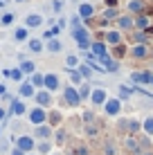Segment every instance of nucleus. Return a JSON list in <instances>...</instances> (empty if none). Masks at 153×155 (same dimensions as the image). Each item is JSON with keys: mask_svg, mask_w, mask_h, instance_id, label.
<instances>
[{"mask_svg": "<svg viewBox=\"0 0 153 155\" xmlns=\"http://www.w3.org/2000/svg\"><path fill=\"white\" fill-rule=\"evenodd\" d=\"M27 81H29L32 85H34L36 90H43V81H45V74H41V72H34V74H32V77L27 79Z\"/></svg>", "mask_w": 153, "mask_h": 155, "instance_id": "obj_25", "label": "nucleus"}, {"mask_svg": "<svg viewBox=\"0 0 153 155\" xmlns=\"http://www.w3.org/2000/svg\"><path fill=\"white\" fill-rule=\"evenodd\" d=\"M63 101H65L68 106H72V108H77L79 104H81V99H79V92L75 85H65L63 88Z\"/></svg>", "mask_w": 153, "mask_h": 155, "instance_id": "obj_5", "label": "nucleus"}, {"mask_svg": "<svg viewBox=\"0 0 153 155\" xmlns=\"http://www.w3.org/2000/svg\"><path fill=\"white\" fill-rule=\"evenodd\" d=\"M117 68H119V63H117V61H113V58H110V61L106 63V68H104V70H108V72H117Z\"/></svg>", "mask_w": 153, "mask_h": 155, "instance_id": "obj_45", "label": "nucleus"}, {"mask_svg": "<svg viewBox=\"0 0 153 155\" xmlns=\"http://www.w3.org/2000/svg\"><path fill=\"white\" fill-rule=\"evenodd\" d=\"M144 155H153V153H144Z\"/></svg>", "mask_w": 153, "mask_h": 155, "instance_id": "obj_56", "label": "nucleus"}, {"mask_svg": "<svg viewBox=\"0 0 153 155\" xmlns=\"http://www.w3.org/2000/svg\"><path fill=\"white\" fill-rule=\"evenodd\" d=\"M142 130H144L146 135H153V115L146 117V119L142 121Z\"/></svg>", "mask_w": 153, "mask_h": 155, "instance_id": "obj_34", "label": "nucleus"}, {"mask_svg": "<svg viewBox=\"0 0 153 155\" xmlns=\"http://www.w3.org/2000/svg\"><path fill=\"white\" fill-rule=\"evenodd\" d=\"M68 77H70V83L75 85V88H79V85L83 83V79H81V74H79L77 70H68Z\"/></svg>", "mask_w": 153, "mask_h": 155, "instance_id": "obj_32", "label": "nucleus"}, {"mask_svg": "<svg viewBox=\"0 0 153 155\" xmlns=\"http://www.w3.org/2000/svg\"><path fill=\"white\" fill-rule=\"evenodd\" d=\"M5 94H7V85L0 83V97H5Z\"/></svg>", "mask_w": 153, "mask_h": 155, "instance_id": "obj_49", "label": "nucleus"}, {"mask_svg": "<svg viewBox=\"0 0 153 155\" xmlns=\"http://www.w3.org/2000/svg\"><path fill=\"white\" fill-rule=\"evenodd\" d=\"M27 121H29L34 128L47 124V110H45V108H38V106L29 108V110H27Z\"/></svg>", "mask_w": 153, "mask_h": 155, "instance_id": "obj_1", "label": "nucleus"}, {"mask_svg": "<svg viewBox=\"0 0 153 155\" xmlns=\"http://www.w3.org/2000/svg\"><path fill=\"white\" fill-rule=\"evenodd\" d=\"M77 16L81 20H88V18H92L95 16V7L90 2H79V7H77Z\"/></svg>", "mask_w": 153, "mask_h": 155, "instance_id": "obj_11", "label": "nucleus"}, {"mask_svg": "<svg viewBox=\"0 0 153 155\" xmlns=\"http://www.w3.org/2000/svg\"><path fill=\"white\" fill-rule=\"evenodd\" d=\"M34 94H36V88L29 81H23L18 85V97L20 99H34Z\"/></svg>", "mask_w": 153, "mask_h": 155, "instance_id": "obj_10", "label": "nucleus"}, {"mask_svg": "<svg viewBox=\"0 0 153 155\" xmlns=\"http://www.w3.org/2000/svg\"><path fill=\"white\" fill-rule=\"evenodd\" d=\"M151 83H153V77H151Z\"/></svg>", "mask_w": 153, "mask_h": 155, "instance_id": "obj_57", "label": "nucleus"}, {"mask_svg": "<svg viewBox=\"0 0 153 155\" xmlns=\"http://www.w3.org/2000/svg\"><path fill=\"white\" fill-rule=\"evenodd\" d=\"M27 50L32 52V54H41V52L45 50L43 38H29V41H27Z\"/></svg>", "mask_w": 153, "mask_h": 155, "instance_id": "obj_16", "label": "nucleus"}, {"mask_svg": "<svg viewBox=\"0 0 153 155\" xmlns=\"http://www.w3.org/2000/svg\"><path fill=\"white\" fill-rule=\"evenodd\" d=\"M50 155H61V153H50Z\"/></svg>", "mask_w": 153, "mask_h": 155, "instance_id": "obj_53", "label": "nucleus"}, {"mask_svg": "<svg viewBox=\"0 0 153 155\" xmlns=\"http://www.w3.org/2000/svg\"><path fill=\"white\" fill-rule=\"evenodd\" d=\"M75 155H90V148H88L86 144H79V146L75 148Z\"/></svg>", "mask_w": 153, "mask_h": 155, "instance_id": "obj_42", "label": "nucleus"}, {"mask_svg": "<svg viewBox=\"0 0 153 155\" xmlns=\"http://www.w3.org/2000/svg\"><path fill=\"white\" fill-rule=\"evenodd\" d=\"M131 56H133V58H144V56H149V45H144V43H135V45L131 47Z\"/></svg>", "mask_w": 153, "mask_h": 155, "instance_id": "obj_13", "label": "nucleus"}, {"mask_svg": "<svg viewBox=\"0 0 153 155\" xmlns=\"http://www.w3.org/2000/svg\"><path fill=\"white\" fill-rule=\"evenodd\" d=\"M20 72L25 74V77H32V74L36 72V63L34 61H29V58H25V61H20Z\"/></svg>", "mask_w": 153, "mask_h": 155, "instance_id": "obj_20", "label": "nucleus"}, {"mask_svg": "<svg viewBox=\"0 0 153 155\" xmlns=\"http://www.w3.org/2000/svg\"><path fill=\"white\" fill-rule=\"evenodd\" d=\"M54 137H56V144H65L68 130H65V128H59V130H54Z\"/></svg>", "mask_w": 153, "mask_h": 155, "instance_id": "obj_37", "label": "nucleus"}, {"mask_svg": "<svg viewBox=\"0 0 153 155\" xmlns=\"http://www.w3.org/2000/svg\"><path fill=\"white\" fill-rule=\"evenodd\" d=\"M45 50L50 52V54H59V52L63 50V43L59 38H50V41L45 43Z\"/></svg>", "mask_w": 153, "mask_h": 155, "instance_id": "obj_23", "label": "nucleus"}, {"mask_svg": "<svg viewBox=\"0 0 153 155\" xmlns=\"http://www.w3.org/2000/svg\"><path fill=\"white\" fill-rule=\"evenodd\" d=\"M119 43H122V31L119 29L106 31V45H119Z\"/></svg>", "mask_w": 153, "mask_h": 155, "instance_id": "obj_19", "label": "nucleus"}, {"mask_svg": "<svg viewBox=\"0 0 153 155\" xmlns=\"http://www.w3.org/2000/svg\"><path fill=\"white\" fill-rule=\"evenodd\" d=\"M9 155H25V153H23V151H20V148H16V146H14V148H12V151H9Z\"/></svg>", "mask_w": 153, "mask_h": 155, "instance_id": "obj_48", "label": "nucleus"}, {"mask_svg": "<svg viewBox=\"0 0 153 155\" xmlns=\"http://www.w3.org/2000/svg\"><path fill=\"white\" fill-rule=\"evenodd\" d=\"M104 155H117V148H115L113 142H106V146H104Z\"/></svg>", "mask_w": 153, "mask_h": 155, "instance_id": "obj_40", "label": "nucleus"}, {"mask_svg": "<svg viewBox=\"0 0 153 155\" xmlns=\"http://www.w3.org/2000/svg\"><path fill=\"white\" fill-rule=\"evenodd\" d=\"M2 2H5V5H7V2H9V0H2Z\"/></svg>", "mask_w": 153, "mask_h": 155, "instance_id": "obj_55", "label": "nucleus"}, {"mask_svg": "<svg viewBox=\"0 0 153 155\" xmlns=\"http://www.w3.org/2000/svg\"><path fill=\"white\" fill-rule=\"evenodd\" d=\"M81 119H83V124H92V121H95V115H92V110H86V113L81 115Z\"/></svg>", "mask_w": 153, "mask_h": 155, "instance_id": "obj_44", "label": "nucleus"}, {"mask_svg": "<svg viewBox=\"0 0 153 155\" xmlns=\"http://www.w3.org/2000/svg\"><path fill=\"white\" fill-rule=\"evenodd\" d=\"M14 18H16V16H14V12L2 14V16H0V25H2V27H9V25L14 23Z\"/></svg>", "mask_w": 153, "mask_h": 155, "instance_id": "obj_33", "label": "nucleus"}, {"mask_svg": "<svg viewBox=\"0 0 153 155\" xmlns=\"http://www.w3.org/2000/svg\"><path fill=\"white\" fill-rule=\"evenodd\" d=\"M124 146L128 148L131 153H135V155H140V153H142V146H140V142L135 140V137H131V135L124 140Z\"/></svg>", "mask_w": 153, "mask_h": 155, "instance_id": "obj_22", "label": "nucleus"}, {"mask_svg": "<svg viewBox=\"0 0 153 155\" xmlns=\"http://www.w3.org/2000/svg\"><path fill=\"white\" fill-rule=\"evenodd\" d=\"M0 9H5V2H2V0H0Z\"/></svg>", "mask_w": 153, "mask_h": 155, "instance_id": "obj_51", "label": "nucleus"}, {"mask_svg": "<svg viewBox=\"0 0 153 155\" xmlns=\"http://www.w3.org/2000/svg\"><path fill=\"white\" fill-rule=\"evenodd\" d=\"M151 77L153 74H149V72H133L131 74V81H135V83H151Z\"/></svg>", "mask_w": 153, "mask_h": 155, "instance_id": "obj_27", "label": "nucleus"}, {"mask_svg": "<svg viewBox=\"0 0 153 155\" xmlns=\"http://www.w3.org/2000/svg\"><path fill=\"white\" fill-rule=\"evenodd\" d=\"M52 148H54L52 140H47V142H36V153H38V155H50Z\"/></svg>", "mask_w": 153, "mask_h": 155, "instance_id": "obj_24", "label": "nucleus"}, {"mask_svg": "<svg viewBox=\"0 0 153 155\" xmlns=\"http://www.w3.org/2000/svg\"><path fill=\"white\" fill-rule=\"evenodd\" d=\"M29 155H36V153H29Z\"/></svg>", "mask_w": 153, "mask_h": 155, "instance_id": "obj_58", "label": "nucleus"}, {"mask_svg": "<svg viewBox=\"0 0 153 155\" xmlns=\"http://www.w3.org/2000/svg\"><path fill=\"white\" fill-rule=\"evenodd\" d=\"M79 63H81V61H79L77 54H68V56H65V70H77Z\"/></svg>", "mask_w": 153, "mask_h": 155, "instance_id": "obj_30", "label": "nucleus"}, {"mask_svg": "<svg viewBox=\"0 0 153 155\" xmlns=\"http://www.w3.org/2000/svg\"><path fill=\"white\" fill-rule=\"evenodd\" d=\"M45 20H43V16L41 14H27L25 16V27L27 29H36V27H41Z\"/></svg>", "mask_w": 153, "mask_h": 155, "instance_id": "obj_12", "label": "nucleus"}, {"mask_svg": "<svg viewBox=\"0 0 153 155\" xmlns=\"http://www.w3.org/2000/svg\"><path fill=\"white\" fill-rule=\"evenodd\" d=\"M126 9H128V12H133V14H140L142 9H144V0H128Z\"/></svg>", "mask_w": 153, "mask_h": 155, "instance_id": "obj_31", "label": "nucleus"}, {"mask_svg": "<svg viewBox=\"0 0 153 155\" xmlns=\"http://www.w3.org/2000/svg\"><path fill=\"white\" fill-rule=\"evenodd\" d=\"M133 27H135V20L131 18V16H119V18H117V29L119 31H128Z\"/></svg>", "mask_w": 153, "mask_h": 155, "instance_id": "obj_15", "label": "nucleus"}, {"mask_svg": "<svg viewBox=\"0 0 153 155\" xmlns=\"http://www.w3.org/2000/svg\"><path fill=\"white\" fill-rule=\"evenodd\" d=\"M0 140H2V130H0Z\"/></svg>", "mask_w": 153, "mask_h": 155, "instance_id": "obj_54", "label": "nucleus"}, {"mask_svg": "<svg viewBox=\"0 0 153 155\" xmlns=\"http://www.w3.org/2000/svg\"><path fill=\"white\" fill-rule=\"evenodd\" d=\"M34 101H36V106L38 108H52V104H54V97H52V92H47V90H36V94H34Z\"/></svg>", "mask_w": 153, "mask_h": 155, "instance_id": "obj_4", "label": "nucleus"}, {"mask_svg": "<svg viewBox=\"0 0 153 155\" xmlns=\"http://www.w3.org/2000/svg\"><path fill=\"white\" fill-rule=\"evenodd\" d=\"M77 72L81 74V79H83V81H88V79H92V72H95V70H92L90 65H88V63H79Z\"/></svg>", "mask_w": 153, "mask_h": 155, "instance_id": "obj_26", "label": "nucleus"}, {"mask_svg": "<svg viewBox=\"0 0 153 155\" xmlns=\"http://www.w3.org/2000/svg\"><path fill=\"white\" fill-rule=\"evenodd\" d=\"M5 77L12 79V81H16V83H23V81H25V74L20 72V68H12V70H5Z\"/></svg>", "mask_w": 153, "mask_h": 155, "instance_id": "obj_21", "label": "nucleus"}, {"mask_svg": "<svg viewBox=\"0 0 153 155\" xmlns=\"http://www.w3.org/2000/svg\"><path fill=\"white\" fill-rule=\"evenodd\" d=\"M7 151H12V148H9V142L0 140V153H7Z\"/></svg>", "mask_w": 153, "mask_h": 155, "instance_id": "obj_47", "label": "nucleus"}, {"mask_svg": "<svg viewBox=\"0 0 153 155\" xmlns=\"http://www.w3.org/2000/svg\"><path fill=\"white\" fill-rule=\"evenodd\" d=\"M88 101H90L92 106H104V104L108 101V92H106L104 88H92L90 99H88Z\"/></svg>", "mask_w": 153, "mask_h": 155, "instance_id": "obj_8", "label": "nucleus"}, {"mask_svg": "<svg viewBox=\"0 0 153 155\" xmlns=\"http://www.w3.org/2000/svg\"><path fill=\"white\" fill-rule=\"evenodd\" d=\"M70 23H72V29H75V27H81V18H79V16H72Z\"/></svg>", "mask_w": 153, "mask_h": 155, "instance_id": "obj_46", "label": "nucleus"}, {"mask_svg": "<svg viewBox=\"0 0 153 155\" xmlns=\"http://www.w3.org/2000/svg\"><path fill=\"white\" fill-rule=\"evenodd\" d=\"M77 92H79V99H81V101H86V99H90L92 88H90V83H86V81H83V83L77 88Z\"/></svg>", "mask_w": 153, "mask_h": 155, "instance_id": "obj_29", "label": "nucleus"}, {"mask_svg": "<svg viewBox=\"0 0 153 155\" xmlns=\"http://www.w3.org/2000/svg\"><path fill=\"white\" fill-rule=\"evenodd\" d=\"M14 41H16V43H25V41H29V29L25 27V25L16 27V29H14Z\"/></svg>", "mask_w": 153, "mask_h": 155, "instance_id": "obj_18", "label": "nucleus"}, {"mask_svg": "<svg viewBox=\"0 0 153 155\" xmlns=\"http://www.w3.org/2000/svg\"><path fill=\"white\" fill-rule=\"evenodd\" d=\"M104 113H106L108 117H117L119 113H122V101H119L117 97H108V101L101 106Z\"/></svg>", "mask_w": 153, "mask_h": 155, "instance_id": "obj_6", "label": "nucleus"}, {"mask_svg": "<svg viewBox=\"0 0 153 155\" xmlns=\"http://www.w3.org/2000/svg\"><path fill=\"white\" fill-rule=\"evenodd\" d=\"M142 128V124L140 121H135V119H128V133H138Z\"/></svg>", "mask_w": 153, "mask_h": 155, "instance_id": "obj_43", "label": "nucleus"}, {"mask_svg": "<svg viewBox=\"0 0 153 155\" xmlns=\"http://www.w3.org/2000/svg\"><path fill=\"white\" fill-rule=\"evenodd\" d=\"M135 27H140V29H146V27H149V18H146V16H140V18L135 20Z\"/></svg>", "mask_w": 153, "mask_h": 155, "instance_id": "obj_41", "label": "nucleus"}, {"mask_svg": "<svg viewBox=\"0 0 153 155\" xmlns=\"http://www.w3.org/2000/svg\"><path fill=\"white\" fill-rule=\"evenodd\" d=\"M16 148H20L25 155H29V153L36 151V140L32 135H27V133H23V135L16 137Z\"/></svg>", "mask_w": 153, "mask_h": 155, "instance_id": "obj_2", "label": "nucleus"}, {"mask_svg": "<svg viewBox=\"0 0 153 155\" xmlns=\"http://www.w3.org/2000/svg\"><path fill=\"white\" fill-rule=\"evenodd\" d=\"M61 121H63V113H61V110H52V113L47 115V124H50L52 128H54V126H59Z\"/></svg>", "mask_w": 153, "mask_h": 155, "instance_id": "obj_28", "label": "nucleus"}, {"mask_svg": "<svg viewBox=\"0 0 153 155\" xmlns=\"http://www.w3.org/2000/svg\"><path fill=\"white\" fill-rule=\"evenodd\" d=\"M83 133H86L88 137H97L99 135V128L95 124H86V126H83Z\"/></svg>", "mask_w": 153, "mask_h": 155, "instance_id": "obj_35", "label": "nucleus"}, {"mask_svg": "<svg viewBox=\"0 0 153 155\" xmlns=\"http://www.w3.org/2000/svg\"><path fill=\"white\" fill-rule=\"evenodd\" d=\"M110 18H119V9H115V7H108L106 12H104V20H110Z\"/></svg>", "mask_w": 153, "mask_h": 155, "instance_id": "obj_36", "label": "nucleus"}, {"mask_svg": "<svg viewBox=\"0 0 153 155\" xmlns=\"http://www.w3.org/2000/svg\"><path fill=\"white\" fill-rule=\"evenodd\" d=\"M63 7H65V2H63V0H52V14H61Z\"/></svg>", "mask_w": 153, "mask_h": 155, "instance_id": "obj_38", "label": "nucleus"}, {"mask_svg": "<svg viewBox=\"0 0 153 155\" xmlns=\"http://www.w3.org/2000/svg\"><path fill=\"white\" fill-rule=\"evenodd\" d=\"M72 38H75L77 43H86V41H90V31H88L86 27H75L72 29Z\"/></svg>", "mask_w": 153, "mask_h": 155, "instance_id": "obj_17", "label": "nucleus"}, {"mask_svg": "<svg viewBox=\"0 0 153 155\" xmlns=\"http://www.w3.org/2000/svg\"><path fill=\"white\" fill-rule=\"evenodd\" d=\"M27 106H25V101L23 99H12V106H9V113H12L14 117H23V115H27Z\"/></svg>", "mask_w": 153, "mask_h": 155, "instance_id": "obj_9", "label": "nucleus"}, {"mask_svg": "<svg viewBox=\"0 0 153 155\" xmlns=\"http://www.w3.org/2000/svg\"><path fill=\"white\" fill-rule=\"evenodd\" d=\"M14 2H25V0H14Z\"/></svg>", "mask_w": 153, "mask_h": 155, "instance_id": "obj_52", "label": "nucleus"}, {"mask_svg": "<svg viewBox=\"0 0 153 155\" xmlns=\"http://www.w3.org/2000/svg\"><path fill=\"white\" fill-rule=\"evenodd\" d=\"M43 88L47 90V92H56V90L61 88V79L56 72H47L45 74V81H43Z\"/></svg>", "mask_w": 153, "mask_h": 155, "instance_id": "obj_7", "label": "nucleus"}, {"mask_svg": "<svg viewBox=\"0 0 153 155\" xmlns=\"http://www.w3.org/2000/svg\"><path fill=\"white\" fill-rule=\"evenodd\" d=\"M131 97V88H126V85H119V101H124V99H128Z\"/></svg>", "mask_w": 153, "mask_h": 155, "instance_id": "obj_39", "label": "nucleus"}, {"mask_svg": "<svg viewBox=\"0 0 153 155\" xmlns=\"http://www.w3.org/2000/svg\"><path fill=\"white\" fill-rule=\"evenodd\" d=\"M90 52L97 58H101V56H108V47H106V43H101V41H95L92 45H90Z\"/></svg>", "mask_w": 153, "mask_h": 155, "instance_id": "obj_14", "label": "nucleus"}, {"mask_svg": "<svg viewBox=\"0 0 153 155\" xmlns=\"http://www.w3.org/2000/svg\"><path fill=\"white\" fill-rule=\"evenodd\" d=\"M5 117H7V110H5L2 106H0V121H5Z\"/></svg>", "mask_w": 153, "mask_h": 155, "instance_id": "obj_50", "label": "nucleus"}, {"mask_svg": "<svg viewBox=\"0 0 153 155\" xmlns=\"http://www.w3.org/2000/svg\"><path fill=\"white\" fill-rule=\"evenodd\" d=\"M32 137H34L36 142H47L54 137V128H52L50 124H43V126H36L34 133H32Z\"/></svg>", "mask_w": 153, "mask_h": 155, "instance_id": "obj_3", "label": "nucleus"}]
</instances>
